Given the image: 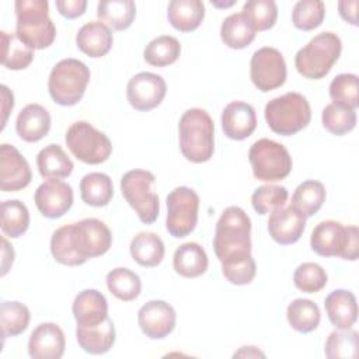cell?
I'll use <instances>...</instances> for the list:
<instances>
[{
    "label": "cell",
    "instance_id": "obj_1",
    "mask_svg": "<svg viewBox=\"0 0 359 359\" xmlns=\"http://www.w3.org/2000/svg\"><path fill=\"white\" fill-rule=\"evenodd\" d=\"M251 220L238 206H229L220 215L213 248L222 265H231L251 257Z\"/></svg>",
    "mask_w": 359,
    "mask_h": 359
},
{
    "label": "cell",
    "instance_id": "obj_2",
    "mask_svg": "<svg viewBox=\"0 0 359 359\" xmlns=\"http://www.w3.org/2000/svg\"><path fill=\"white\" fill-rule=\"evenodd\" d=\"M180 150L192 163L210 160L215 151V125L202 108L187 109L178 123Z\"/></svg>",
    "mask_w": 359,
    "mask_h": 359
},
{
    "label": "cell",
    "instance_id": "obj_3",
    "mask_svg": "<svg viewBox=\"0 0 359 359\" xmlns=\"http://www.w3.org/2000/svg\"><path fill=\"white\" fill-rule=\"evenodd\" d=\"M15 35L31 49H45L56 38V27L49 17L46 0H17Z\"/></svg>",
    "mask_w": 359,
    "mask_h": 359
},
{
    "label": "cell",
    "instance_id": "obj_4",
    "mask_svg": "<svg viewBox=\"0 0 359 359\" xmlns=\"http://www.w3.org/2000/svg\"><path fill=\"white\" fill-rule=\"evenodd\" d=\"M341 50L342 42L337 34L331 31L321 32L297 50L294 56L296 70L310 80L323 79L339 59Z\"/></svg>",
    "mask_w": 359,
    "mask_h": 359
},
{
    "label": "cell",
    "instance_id": "obj_5",
    "mask_svg": "<svg viewBox=\"0 0 359 359\" xmlns=\"http://www.w3.org/2000/svg\"><path fill=\"white\" fill-rule=\"evenodd\" d=\"M264 115L272 132L292 136L310 123L311 108L304 95L290 91L268 101Z\"/></svg>",
    "mask_w": 359,
    "mask_h": 359
},
{
    "label": "cell",
    "instance_id": "obj_6",
    "mask_svg": "<svg viewBox=\"0 0 359 359\" xmlns=\"http://www.w3.org/2000/svg\"><path fill=\"white\" fill-rule=\"evenodd\" d=\"M311 250L320 257H341L356 261L359 257V230L335 220L320 222L311 231Z\"/></svg>",
    "mask_w": 359,
    "mask_h": 359
},
{
    "label": "cell",
    "instance_id": "obj_7",
    "mask_svg": "<svg viewBox=\"0 0 359 359\" xmlns=\"http://www.w3.org/2000/svg\"><path fill=\"white\" fill-rule=\"evenodd\" d=\"M90 76V69L81 60L62 59L52 67L48 80L52 100L62 107L76 105L86 93Z\"/></svg>",
    "mask_w": 359,
    "mask_h": 359
},
{
    "label": "cell",
    "instance_id": "obj_8",
    "mask_svg": "<svg viewBox=\"0 0 359 359\" xmlns=\"http://www.w3.org/2000/svg\"><path fill=\"white\" fill-rule=\"evenodd\" d=\"M154 181L153 172L139 168L125 172L121 178V191L125 201L144 224L154 223L160 213V199L150 189Z\"/></svg>",
    "mask_w": 359,
    "mask_h": 359
},
{
    "label": "cell",
    "instance_id": "obj_9",
    "mask_svg": "<svg viewBox=\"0 0 359 359\" xmlns=\"http://www.w3.org/2000/svg\"><path fill=\"white\" fill-rule=\"evenodd\" d=\"M252 174L264 182H275L286 178L292 171V157L287 149L271 139H258L248 151Z\"/></svg>",
    "mask_w": 359,
    "mask_h": 359
},
{
    "label": "cell",
    "instance_id": "obj_10",
    "mask_svg": "<svg viewBox=\"0 0 359 359\" xmlns=\"http://www.w3.org/2000/svg\"><path fill=\"white\" fill-rule=\"evenodd\" d=\"M65 142L72 154L86 164H101L112 153V143L108 136L87 121L72 123L66 132Z\"/></svg>",
    "mask_w": 359,
    "mask_h": 359
},
{
    "label": "cell",
    "instance_id": "obj_11",
    "mask_svg": "<svg viewBox=\"0 0 359 359\" xmlns=\"http://www.w3.org/2000/svg\"><path fill=\"white\" fill-rule=\"evenodd\" d=\"M198 209L199 196L192 188H174L167 195V231L175 238H182L191 234L198 223Z\"/></svg>",
    "mask_w": 359,
    "mask_h": 359
},
{
    "label": "cell",
    "instance_id": "obj_12",
    "mask_svg": "<svg viewBox=\"0 0 359 359\" xmlns=\"http://www.w3.org/2000/svg\"><path fill=\"white\" fill-rule=\"evenodd\" d=\"M70 238L76 252L84 261L104 255L112 244L111 230L95 217L70 223Z\"/></svg>",
    "mask_w": 359,
    "mask_h": 359
},
{
    "label": "cell",
    "instance_id": "obj_13",
    "mask_svg": "<svg viewBox=\"0 0 359 359\" xmlns=\"http://www.w3.org/2000/svg\"><path fill=\"white\" fill-rule=\"evenodd\" d=\"M286 63L283 55L272 46H264L254 52L250 62L252 84L262 93L275 90L286 81Z\"/></svg>",
    "mask_w": 359,
    "mask_h": 359
},
{
    "label": "cell",
    "instance_id": "obj_14",
    "mask_svg": "<svg viewBox=\"0 0 359 359\" xmlns=\"http://www.w3.org/2000/svg\"><path fill=\"white\" fill-rule=\"evenodd\" d=\"M167 93V84L160 74L140 72L126 86V98L137 111H150L161 104Z\"/></svg>",
    "mask_w": 359,
    "mask_h": 359
},
{
    "label": "cell",
    "instance_id": "obj_15",
    "mask_svg": "<svg viewBox=\"0 0 359 359\" xmlns=\"http://www.w3.org/2000/svg\"><path fill=\"white\" fill-rule=\"evenodd\" d=\"M34 202L42 216L57 219L70 210L73 205V189L59 178H48L36 188Z\"/></svg>",
    "mask_w": 359,
    "mask_h": 359
},
{
    "label": "cell",
    "instance_id": "obj_16",
    "mask_svg": "<svg viewBox=\"0 0 359 359\" xmlns=\"http://www.w3.org/2000/svg\"><path fill=\"white\" fill-rule=\"evenodd\" d=\"M177 314L171 304L164 300H150L137 313L142 332L150 339H163L175 328Z\"/></svg>",
    "mask_w": 359,
    "mask_h": 359
},
{
    "label": "cell",
    "instance_id": "obj_17",
    "mask_svg": "<svg viewBox=\"0 0 359 359\" xmlns=\"http://www.w3.org/2000/svg\"><path fill=\"white\" fill-rule=\"evenodd\" d=\"M32 180V172L25 157L11 144L0 146V189L3 192H15Z\"/></svg>",
    "mask_w": 359,
    "mask_h": 359
},
{
    "label": "cell",
    "instance_id": "obj_18",
    "mask_svg": "<svg viewBox=\"0 0 359 359\" xmlns=\"http://www.w3.org/2000/svg\"><path fill=\"white\" fill-rule=\"evenodd\" d=\"M306 229V216L292 205L282 206L271 212L268 219V233L273 241L282 245L296 243Z\"/></svg>",
    "mask_w": 359,
    "mask_h": 359
},
{
    "label": "cell",
    "instance_id": "obj_19",
    "mask_svg": "<svg viewBox=\"0 0 359 359\" xmlns=\"http://www.w3.org/2000/svg\"><path fill=\"white\" fill-rule=\"evenodd\" d=\"M65 348V334L55 323H42L29 335L28 353L32 359H59Z\"/></svg>",
    "mask_w": 359,
    "mask_h": 359
},
{
    "label": "cell",
    "instance_id": "obj_20",
    "mask_svg": "<svg viewBox=\"0 0 359 359\" xmlns=\"http://www.w3.org/2000/svg\"><path fill=\"white\" fill-rule=\"evenodd\" d=\"M257 128V115L251 104L233 101L222 112V129L229 139L244 140L254 133Z\"/></svg>",
    "mask_w": 359,
    "mask_h": 359
},
{
    "label": "cell",
    "instance_id": "obj_21",
    "mask_svg": "<svg viewBox=\"0 0 359 359\" xmlns=\"http://www.w3.org/2000/svg\"><path fill=\"white\" fill-rule=\"evenodd\" d=\"M72 311L79 327H94L108 318V302L97 289H84L74 297Z\"/></svg>",
    "mask_w": 359,
    "mask_h": 359
},
{
    "label": "cell",
    "instance_id": "obj_22",
    "mask_svg": "<svg viewBox=\"0 0 359 359\" xmlns=\"http://www.w3.org/2000/svg\"><path fill=\"white\" fill-rule=\"evenodd\" d=\"M50 129V115L48 109L39 104L25 105L17 116L15 130L20 139L35 143L43 139Z\"/></svg>",
    "mask_w": 359,
    "mask_h": 359
},
{
    "label": "cell",
    "instance_id": "obj_23",
    "mask_svg": "<svg viewBox=\"0 0 359 359\" xmlns=\"http://www.w3.org/2000/svg\"><path fill=\"white\" fill-rule=\"evenodd\" d=\"M330 323L337 330H348L358 320V303L352 292L345 289L332 290L324 300Z\"/></svg>",
    "mask_w": 359,
    "mask_h": 359
},
{
    "label": "cell",
    "instance_id": "obj_24",
    "mask_svg": "<svg viewBox=\"0 0 359 359\" xmlns=\"http://www.w3.org/2000/svg\"><path fill=\"white\" fill-rule=\"evenodd\" d=\"M114 36L111 28L101 21L84 24L76 35L77 48L90 57L105 56L112 48Z\"/></svg>",
    "mask_w": 359,
    "mask_h": 359
},
{
    "label": "cell",
    "instance_id": "obj_25",
    "mask_svg": "<svg viewBox=\"0 0 359 359\" xmlns=\"http://www.w3.org/2000/svg\"><path fill=\"white\" fill-rule=\"evenodd\" d=\"M76 338L79 346L91 355L107 353L115 344V327L108 317L101 324L94 327L76 328Z\"/></svg>",
    "mask_w": 359,
    "mask_h": 359
},
{
    "label": "cell",
    "instance_id": "obj_26",
    "mask_svg": "<svg viewBox=\"0 0 359 359\" xmlns=\"http://www.w3.org/2000/svg\"><path fill=\"white\" fill-rule=\"evenodd\" d=\"M209 259L203 247L198 243L189 241L181 244L172 257V266L175 272L184 278H198L208 269Z\"/></svg>",
    "mask_w": 359,
    "mask_h": 359
},
{
    "label": "cell",
    "instance_id": "obj_27",
    "mask_svg": "<svg viewBox=\"0 0 359 359\" xmlns=\"http://www.w3.org/2000/svg\"><path fill=\"white\" fill-rule=\"evenodd\" d=\"M205 17V6L201 0H172L168 3V22L181 32L196 29Z\"/></svg>",
    "mask_w": 359,
    "mask_h": 359
},
{
    "label": "cell",
    "instance_id": "obj_28",
    "mask_svg": "<svg viewBox=\"0 0 359 359\" xmlns=\"http://www.w3.org/2000/svg\"><path fill=\"white\" fill-rule=\"evenodd\" d=\"M132 258L142 266H157L164 258V243L156 233L140 231L137 233L129 245Z\"/></svg>",
    "mask_w": 359,
    "mask_h": 359
},
{
    "label": "cell",
    "instance_id": "obj_29",
    "mask_svg": "<svg viewBox=\"0 0 359 359\" xmlns=\"http://www.w3.org/2000/svg\"><path fill=\"white\" fill-rule=\"evenodd\" d=\"M36 167L41 177L60 180L72 174L74 164L59 144L50 143L38 153Z\"/></svg>",
    "mask_w": 359,
    "mask_h": 359
},
{
    "label": "cell",
    "instance_id": "obj_30",
    "mask_svg": "<svg viewBox=\"0 0 359 359\" xmlns=\"http://www.w3.org/2000/svg\"><path fill=\"white\" fill-rule=\"evenodd\" d=\"M136 15V4L132 0H102L97 6V17L114 31L129 28Z\"/></svg>",
    "mask_w": 359,
    "mask_h": 359
},
{
    "label": "cell",
    "instance_id": "obj_31",
    "mask_svg": "<svg viewBox=\"0 0 359 359\" xmlns=\"http://www.w3.org/2000/svg\"><path fill=\"white\" fill-rule=\"evenodd\" d=\"M80 196L90 206H107L114 196L112 180L104 172L86 174L80 181Z\"/></svg>",
    "mask_w": 359,
    "mask_h": 359
},
{
    "label": "cell",
    "instance_id": "obj_32",
    "mask_svg": "<svg viewBox=\"0 0 359 359\" xmlns=\"http://www.w3.org/2000/svg\"><path fill=\"white\" fill-rule=\"evenodd\" d=\"M1 65L10 70H24L34 60V49L27 46L15 32H0Z\"/></svg>",
    "mask_w": 359,
    "mask_h": 359
},
{
    "label": "cell",
    "instance_id": "obj_33",
    "mask_svg": "<svg viewBox=\"0 0 359 359\" xmlns=\"http://www.w3.org/2000/svg\"><path fill=\"white\" fill-rule=\"evenodd\" d=\"M286 318L289 325L302 334L314 331L321 320L318 306L309 299H294L286 309Z\"/></svg>",
    "mask_w": 359,
    "mask_h": 359
},
{
    "label": "cell",
    "instance_id": "obj_34",
    "mask_svg": "<svg viewBox=\"0 0 359 359\" xmlns=\"http://www.w3.org/2000/svg\"><path fill=\"white\" fill-rule=\"evenodd\" d=\"M325 201V187L316 180H307L302 182L293 192L292 206L303 216H314Z\"/></svg>",
    "mask_w": 359,
    "mask_h": 359
},
{
    "label": "cell",
    "instance_id": "obj_35",
    "mask_svg": "<svg viewBox=\"0 0 359 359\" xmlns=\"http://www.w3.org/2000/svg\"><path fill=\"white\" fill-rule=\"evenodd\" d=\"M220 38L231 49L247 48L255 38V31L241 13L226 17L220 27Z\"/></svg>",
    "mask_w": 359,
    "mask_h": 359
},
{
    "label": "cell",
    "instance_id": "obj_36",
    "mask_svg": "<svg viewBox=\"0 0 359 359\" xmlns=\"http://www.w3.org/2000/svg\"><path fill=\"white\" fill-rule=\"evenodd\" d=\"M180 53L181 43L177 38L171 35H160L146 45L143 57L151 66L164 67L172 65L180 57Z\"/></svg>",
    "mask_w": 359,
    "mask_h": 359
},
{
    "label": "cell",
    "instance_id": "obj_37",
    "mask_svg": "<svg viewBox=\"0 0 359 359\" xmlns=\"http://www.w3.org/2000/svg\"><path fill=\"white\" fill-rule=\"evenodd\" d=\"M29 226V212L18 199L1 202V231L6 237L18 238Z\"/></svg>",
    "mask_w": 359,
    "mask_h": 359
},
{
    "label": "cell",
    "instance_id": "obj_38",
    "mask_svg": "<svg viewBox=\"0 0 359 359\" xmlns=\"http://www.w3.org/2000/svg\"><path fill=\"white\" fill-rule=\"evenodd\" d=\"M108 290L122 302L135 300L142 290V280L137 273L128 268H115L107 273Z\"/></svg>",
    "mask_w": 359,
    "mask_h": 359
},
{
    "label": "cell",
    "instance_id": "obj_39",
    "mask_svg": "<svg viewBox=\"0 0 359 359\" xmlns=\"http://www.w3.org/2000/svg\"><path fill=\"white\" fill-rule=\"evenodd\" d=\"M29 309L20 302L4 300L0 306V325L3 337H17L22 334L29 324Z\"/></svg>",
    "mask_w": 359,
    "mask_h": 359
},
{
    "label": "cell",
    "instance_id": "obj_40",
    "mask_svg": "<svg viewBox=\"0 0 359 359\" xmlns=\"http://www.w3.org/2000/svg\"><path fill=\"white\" fill-rule=\"evenodd\" d=\"M241 14L257 32L272 28L278 18V6L273 0H248L243 6Z\"/></svg>",
    "mask_w": 359,
    "mask_h": 359
},
{
    "label": "cell",
    "instance_id": "obj_41",
    "mask_svg": "<svg viewBox=\"0 0 359 359\" xmlns=\"http://www.w3.org/2000/svg\"><path fill=\"white\" fill-rule=\"evenodd\" d=\"M321 121L330 133L342 136L356 126V112L353 108L331 102L323 109Z\"/></svg>",
    "mask_w": 359,
    "mask_h": 359
},
{
    "label": "cell",
    "instance_id": "obj_42",
    "mask_svg": "<svg viewBox=\"0 0 359 359\" xmlns=\"http://www.w3.org/2000/svg\"><path fill=\"white\" fill-rule=\"evenodd\" d=\"M358 338L355 330L332 331L325 341V356L328 359H355L358 358Z\"/></svg>",
    "mask_w": 359,
    "mask_h": 359
},
{
    "label": "cell",
    "instance_id": "obj_43",
    "mask_svg": "<svg viewBox=\"0 0 359 359\" xmlns=\"http://www.w3.org/2000/svg\"><path fill=\"white\" fill-rule=\"evenodd\" d=\"M330 97L334 104L356 109L359 105V81L352 73H342L332 79L330 84Z\"/></svg>",
    "mask_w": 359,
    "mask_h": 359
},
{
    "label": "cell",
    "instance_id": "obj_44",
    "mask_svg": "<svg viewBox=\"0 0 359 359\" xmlns=\"http://www.w3.org/2000/svg\"><path fill=\"white\" fill-rule=\"evenodd\" d=\"M50 252L56 262L67 266L83 265L86 261L76 252L70 238V224L56 229L50 237Z\"/></svg>",
    "mask_w": 359,
    "mask_h": 359
},
{
    "label": "cell",
    "instance_id": "obj_45",
    "mask_svg": "<svg viewBox=\"0 0 359 359\" xmlns=\"http://www.w3.org/2000/svg\"><path fill=\"white\" fill-rule=\"evenodd\" d=\"M325 17V6L321 0H300L292 11V21L297 29L311 31L321 25Z\"/></svg>",
    "mask_w": 359,
    "mask_h": 359
},
{
    "label": "cell",
    "instance_id": "obj_46",
    "mask_svg": "<svg viewBox=\"0 0 359 359\" xmlns=\"http://www.w3.org/2000/svg\"><path fill=\"white\" fill-rule=\"evenodd\" d=\"M289 192L282 185L266 184L257 188L251 195V203L257 213L268 215L278 208L285 206Z\"/></svg>",
    "mask_w": 359,
    "mask_h": 359
},
{
    "label": "cell",
    "instance_id": "obj_47",
    "mask_svg": "<svg viewBox=\"0 0 359 359\" xmlns=\"http://www.w3.org/2000/svg\"><path fill=\"white\" fill-rule=\"evenodd\" d=\"M328 276L324 268L316 262H303L300 264L294 273L293 282L294 286L304 293H317L325 287Z\"/></svg>",
    "mask_w": 359,
    "mask_h": 359
},
{
    "label": "cell",
    "instance_id": "obj_48",
    "mask_svg": "<svg viewBox=\"0 0 359 359\" xmlns=\"http://www.w3.org/2000/svg\"><path fill=\"white\" fill-rule=\"evenodd\" d=\"M222 272H223V276L230 283L241 286V285L251 283L257 272V265L251 255L244 261H240L231 265H222Z\"/></svg>",
    "mask_w": 359,
    "mask_h": 359
},
{
    "label": "cell",
    "instance_id": "obj_49",
    "mask_svg": "<svg viewBox=\"0 0 359 359\" xmlns=\"http://www.w3.org/2000/svg\"><path fill=\"white\" fill-rule=\"evenodd\" d=\"M56 8L60 13V15L69 20H73L84 14L87 8V1L86 0H57Z\"/></svg>",
    "mask_w": 359,
    "mask_h": 359
},
{
    "label": "cell",
    "instance_id": "obj_50",
    "mask_svg": "<svg viewBox=\"0 0 359 359\" xmlns=\"http://www.w3.org/2000/svg\"><path fill=\"white\" fill-rule=\"evenodd\" d=\"M358 6L359 3L356 0H342L338 3V10H339V15L342 17V20H345L346 22L352 24V25H358Z\"/></svg>",
    "mask_w": 359,
    "mask_h": 359
},
{
    "label": "cell",
    "instance_id": "obj_51",
    "mask_svg": "<svg viewBox=\"0 0 359 359\" xmlns=\"http://www.w3.org/2000/svg\"><path fill=\"white\" fill-rule=\"evenodd\" d=\"M1 90V111H3V121H1V129L4 128L6 125V121H7V116L8 114L11 112L13 107H14V95L13 93L7 88V86H1L0 87Z\"/></svg>",
    "mask_w": 359,
    "mask_h": 359
},
{
    "label": "cell",
    "instance_id": "obj_52",
    "mask_svg": "<svg viewBox=\"0 0 359 359\" xmlns=\"http://www.w3.org/2000/svg\"><path fill=\"white\" fill-rule=\"evenodd\" d=\"M1 245H3V261H1V276L7 273L10 266L13 265L14 261V250L13 245L8 244L6 237H1Z\"/></svg>",
    "mask_w": 359,
    "mask_h": 359
},
{
    "label": "cell",
    "instance_id": "obj_53",
    "mask_svg": "<svg viewBox=\"0 0 359 359\" xmlns=\"http://www.w3.org/2000/svg\"><path fill=\"white\" fill-rule=\"evenodd\" d=\"M233 356H234V358H236V356H237V358H240V356H241V358H257V356L264 358L265 353L261 352L259 349H257L255 346H241L240 351H237Z\"/></svg>",
    "mask_w": 359,
    "mask_h": 359
},
{
    "label": "cell",
    "instance_id": "obj_54",
    "mask_svg": "<svg viewBox=\"0 0 359 359\" xmlns=\"http://www.w3.org/2000/svg\"><path fill=\"white\" fill-rule=\"evenodd\" d=\"M236 1H229V3H219V1H212V4L213 6H216V7H230V6H233Z\"/></svg>",
    "mask_w": 359,
    "mask_h": 359
}]
</instances>
